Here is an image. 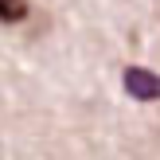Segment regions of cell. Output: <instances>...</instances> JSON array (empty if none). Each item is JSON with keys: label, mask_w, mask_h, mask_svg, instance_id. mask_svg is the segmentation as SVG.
I'll use <instances>...</instances> for the list:
<instances>
[{"label": "cell", "mask_w": 160, "mask_h": 160, "mask_svg": "<svg viewBox=\"0 0 160 160\" xmlns=\"http://www.w3.org/2000/svg\"><path fill=\"white\" fill-rule=\"evenodd\" d=\"M125 90H129L137 102H160V74L141 70V67H129L125 70Z\"/></svg>", "instance_id": "6da1fadb"}, {"label": "cell", "mask_w": 160, "mask_h": 160, "mask_svg": "<svg viewBox=\"0 0 160 160\" xmlns=\"http://www.w3.org/2000/svg\"><path fill=\"white\" fill-rule=\"evenodd\" d=\"M28 20V0H0V23H23Z\"/></svg>", "instance_id": "7a4b0ae2"}]
</instances>
